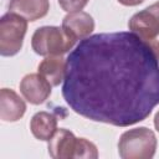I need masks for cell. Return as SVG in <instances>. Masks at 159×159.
I'll list each match as a JSON object with an SVG mask.
<instances>
[{"label":"cell","mask_w":159,"mask_h":159,"mask_svg":"<svg viewBox=\"0 0 159 159\" xmlns=\"http://www.w3.org/2000/svg\"><path fill=\"white\" fill-rule=\"evenodd\" d=\"M39 73L45 77L51 86H58L65 80L66 61L61 56H47L39 65Z\"/></svg>","instance_id":"8fae6325"},{"label":"cell","mask_w":159,"mask_h":159,"mask_svg":"<svg viewBox=\"0 0 159 159\" xmlns=\"http://www.w3.org/2000/svg\"><path fill=\"white\" fill-rule=\"evenodd\" d=\"M98 157L97 148L93 143L84 138H77L76 149L73 158H86V159H96Z\"/></svg>","instance_id":"4fadbf2b"},{"label":"cell","mask_w":159,"mask_h":159,"mask_svg":"<svg viewBox=\"0 0 159 159\" xmlns=\"http://www.w3.org/2000/svg\"><path fill=\"white\" fill-rule=\"evenodd\" d=\"M129 30L145 41H150L159 35V1L147 9L134 14L129 22Z\"/></svg>","instance_id":"5b68a950"},{"label":"cell","mask_w":159,"mask_h":159,"mask_svg":"<svg viewBox=\"0 0 159 159\" xmlns=\"http://www.w3.org/2000/svg\"><path fill=\"white\" fill-rule=\"evenodd\" d=\"M77 138L72 132L60 128L48 140V154L53 159H70L73 158Z\"/></svg>","instance_id":"ba28073f"},{"label":"cell","mask_w":159,"mask_h":159,"mask_svg":"<svg viewBox=\"0 0 159 159\" xmlns=\"http://www.w3.org/2000/svg\"><path fill=\"white\" fill-rule=\"evenodd\" d=\"M20 92L27 102L41 104L51 94V83L40 73H30L21 80Z\"/></svg>","instance_id":"8992f818"},{"label":"cell","mask_w":159,"mask_h":159,"mask_svg":"<svg viewBox=\"0 0 159 159\" xmlns=\"http://www.w3.org/2000/svg\"><path fill=\"white\" fill-rule=\"evenodd\" d=\"M62 29L76 41L86 39L94 30L93 17L83 11L67 14L62 20Z\"/></svg>","instance_id":"52a82bcc"},{"label":"cell","mask_w":159,"mask_h":159,"mask_svg":"<svg viewBox=\"0 0 159 159\" xmlns=\"http://www.w3.org/2000/svg\"><path fill=\"white\" fill-rule=\"evenodd\" d=\"M87 2L88 0H58L60 6L67 12L81 11L87 5Z\"/></svg>","instance_id":"5bb4252c"},{"label":"cell","mask_w":159,"mask_h":159,"mask_svg":"<svg viewBox=\"0 0 159 159\" xmlns=\"http://www.w3.org/2000/svg\"><path fill=\"white\" fill-rule=\"evenodd\" d=\"M147 42L149 43V46L152 47V50L154 51V53L157 55V57H158V60H159V35H158L157 37H154L153 40L147 41Z\"/></svg>","instance_id":"9a60e30c"},{"label":"cell","mask_w":159,"mask_h":159,"mask_svg":"<svg viewBox=\"0 0 159 159\" xmlns=\"http://www.w3.org/2000/svg\"><path fill=\"white\" fill-rule=\"evenodd\" d=\"M157 149L153 130L140 127L124 132L118 143V152L123 159H150Z\"/></svg>","instance_id":"7a4b0ae2"},{"label":"cell","mask_w":159,"mask_h":159,"mask_svg":"<svg viewBox=\"0 0 159 159\" xmlns=\"http://www.w3.org/2000/svg\"><path fill=\"white\" fill-rule=\"evenodd\" d=\"M30 129L35 138L40 140H50L57 130V119L47 112H37L30 123Z\"/></svg>","instance_id":"7c38bea8"},{"label":"cell","mask_w":159,"mask_h":159,"mask_svg":"<svg viewBox=\"0 0 159 159\" xmlns=\"http://www.w3.org/2000/svg\"><path fill=\"white\" fill-rule=\"evenodd\" d=\"M48 7L47 0H11L9 12H14L27 21H36L47 14Z\"/></svg>","instance_id":"30bf717a"},{"label":"cell","mask_w":159,"mask_h":159,"mask_svg":"<svg viewBox=\"0 0 159 159\" xmlns=\"http://www.w3.org/2000/svg\"><path fill=\"white\" fill-rule=\"evenodd\" d=\"M118 1L125 6H135V5H139L140 2H143V0H118Z\"/></svg>","instance_id":"2e32d148"},{"label":"cell","mask_w":159,"mask_h":159,"mask_svg":"<svg viewBox=\"0 0 159 159\" xmlns=\"http://www.w3.org/2000/svg\"><path fill=\"white\" fill-rule=\"evenodd\" d=\"M26 111L25 102L17 96V93L9 88L0 91V118L4 122L19 120Z\"/></svg>","instance_id":"9c48e42d"},{"label":"cell","mask_w":159,"mask_h":159,"mask_svg":"<svg viewBox=\"0 0 159 159\" xmlns=\"http://www.w3.org/2000/svg\"><path fill=\"white\" fill-rule=\"evenodd\" d=\"M26 30V19L14 12L5 14L0 20V53L2 56L16 55L22 47Z\"/></svg>","instance_id":"277c9868"},{"label":"cell","mask_w":159,"mask_h":159,"mask_svg":"<svg viewBox=\"0 0 159 159\" xmlns=\"http://www.w3.org/2000/svg\"><path fill=\"white\" fill-rule=\"evenodd\" d=\"M62 96L84 118L133 125L159 104V60L132 31L88 36L66 60Z\"/></svg>","instance_id":"6da1fadb"},{"label":"cell","mask_w":159,"mask_h":159,"mask_svg":"<svg viewBox=\"0 0 159 159\" xmlns=\"http://www.w3.org/2000/svg\"><path fill=\"white\" fill-rule=\"evenodd\" d=\"M154 125H155V129L159 132V112L154 117Z\"/></svg>","instance_id":"e0dca14e"},{"label":"cell","mask_w":159,"mask_h":159,"mask_svg":"<svg viewBox=\"0 0 159 159\" xmlns=\"http://www.w3.org/2000/svg\"><path fill=\"white\" fill-rule=\"evenodd\" d=\"M75 43L76 40L57 26L40 27L31 39L32 50L41 56H61L70 51Z\"/></svg>","instance_id":"3957f363"}]
</instances>
